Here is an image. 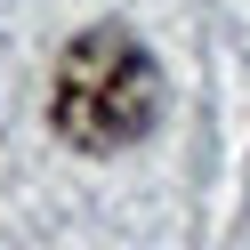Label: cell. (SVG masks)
<instances>
[{
    "instance_id": "obj_1",
    "label": "cell",
    "mask_w": 250,
    "mask_h": 250,
    "mask_svg": "<svg viewBox=\"0 0 250 250\" xmlns=\"http://www.w3.org/2000/svg\"><path fill=\"white\" fill-rule=\"evenodd\" d=\"M49 121L65 146L81 153H121L162 121V65L137 49L121 24H97L65 49L57 65V89H49Z\"/></svg>"
}]
</instances>
